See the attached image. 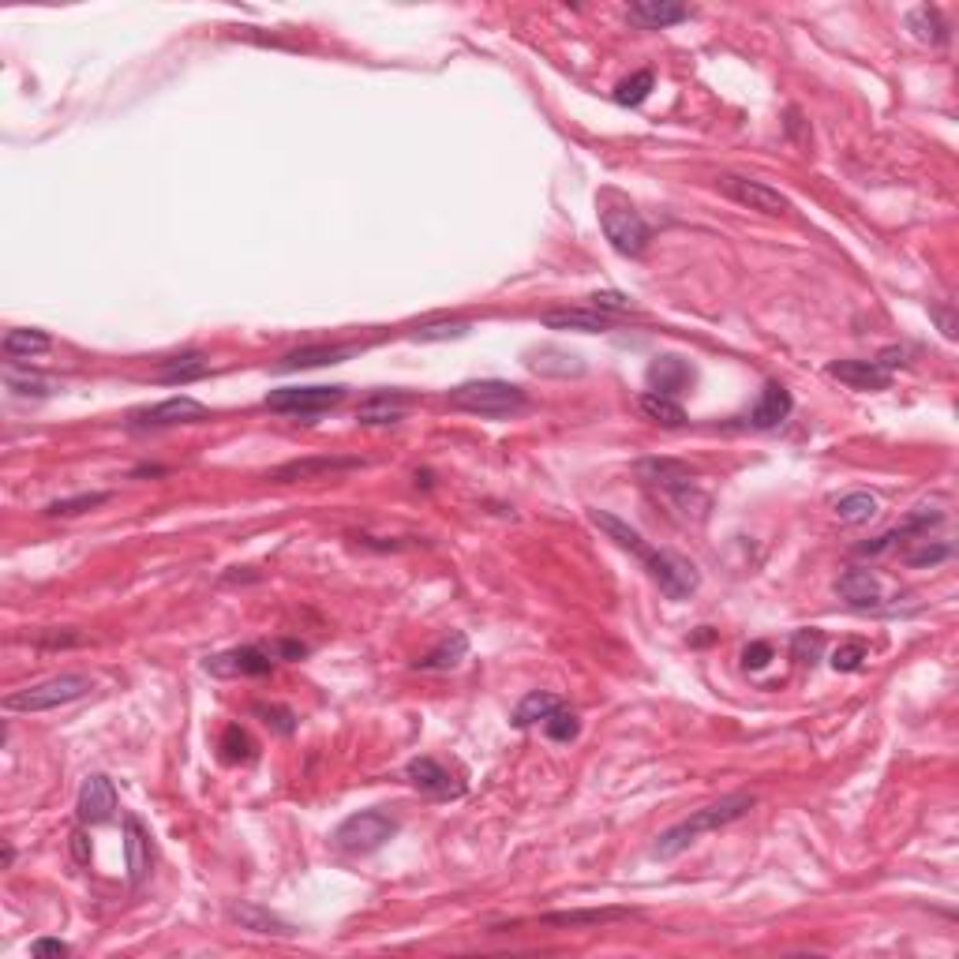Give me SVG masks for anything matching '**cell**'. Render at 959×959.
Returning <instances> with one entry per match:
<instances>
[{
	"instance_id": "27",
	"label": "cell",
	"mask_w": 959,
	"mask_h": 959,
	"mask_svg": "<svg viewBox=\"0 0 959 959\" xmlns=\"http://www.w3.org/2000/svg\"><path fill=\"white\" fill-rule=\"evenodd\" d=\"M465 652H469V637L450 634L443 637L424 660H416V667H420V671H450V667H458L461 660H465Z\"/></svg>"
},
{
	"instance_id": "35",
	"label": "cell",
	"mask_w": 959,
	"mask_h": 959,
	"mask_svg": "<svg viewBox=\"0 0 959 959\" xmlns=\"http://www.w3.org/2000/svg\"><path fill=\"white\" fill-rule=\"evenodd\" d=\"M102 502H109V491H87V495H75V499H57L45 506V514L49 517H75V514H87V510H94V506H102Z\"/></svg>"
},
{
	"instance_id": "48",
	"label": "cell",
	"mask_w": 959,
	"mask_h": 959,
	"mask_svg": "<svg viewBox=\"0 0 959 959\" xmlns=\"http://www.w3.org/2000/svg\"><path fill=\"white\" fill-rule=\"evenodd\" d=\"M266 716H274V723H278V731H293V712H285V709H263Z\"/></svg>"
},
{
	"instance_id": "8",
	"label": "cell",
	"mask_w": 959,
	"mask_h": 959,
	"mask_svg": "<svg viewBox=\"0 0 959 959\" xmlns=\"http://www.w3.org/2000/svg\"><path fill=\"white\" fill-rule=\"evenodd\" d=\"M600 225H604V237L611 240V248L619 251V255L637 259V255H645V248H649L652 233L634 207H604L600 210Z\"/></svg>"
},
{
	"instance_id": "34",
	"label": "cell",
	"mask_w": 959,
	"mask_h": 959,
	"mask_svg": "<svg viewBox=\"0 0 959 959\" xmlns=\"http://www.w3.org/2000/svg\"><path fill=\"white\" fill-rule=\"evenodd\" d=\"M915 544L918 547H911V551L903 555V562H907V566H915V570H922V566H937V562L952 559V544H937V540H930V536H918Z\"/></svg>"
},
{
	"instance_id": "38",
	"label": "cell",
	"mask_w": 959,
	"mask_h": 959,
	"mask_svg": "<svg viewBox=\"0 0 959 959\" xmlns=\"http://www.w3.org/2000/svg\"><path fill=\"white\" fill-rule=\"evenodd\" d=\"M544 735L551 738V742H574L577 735H581V720H577L570 709H555L551 716L544 720Z\"/></svg>"
},
{
	"instance_id": "16",
	"label": "cell",
	"mask_w": 959,
	"mask_h": 959,
	"mask_svg": "<svg viewBox=\"0 0 959 959\" xmlns=\"http://www.w3.org/2000/svg\"><path fill=\"white\" fill-rule=\"evenodd\" d=\"M828 375L847 383L851 390H885L892 383V375L877 360H836V364H828Z\"/></svg>"
},
{
	"instance_id": "25",
	"label": "cell",
	"mask_w": 959,
	"mask_h": 959,
	"mask_svg": "<svg viewBox=\"0 0 959 959\" xmlns=\"http://www.w3.org/2000/svg\"><path fill=\"white\" fill-rule=\"evenodd\" d=\"M210 371V360L203 353H184V356H173V360H165L162 368H158V383H195V379H203Z\"/></svg>"
},
{
	"instance_id": "9",
	"label": "cell",
	"mask_w": 959,
	"mask_h": 959,
	"mask_svg": "<svg viewBox=\"0 0 959 959\" xmlns=\"http://www.w3.org/2000/svg\"><path fill=\"white\" fill-rule=\"evenodd\" d=\"M716 184H720V192L727 195V199H735L738 207L757 210V214H768V218H776V214H787V210H791V199H787L783 192H776V188H768L765 180H750V177H738V173H723Z\"/></svg>"
},
{
	"instance_id": "19",
	"label": "cell",
	"mask_w": 959,
	"mask_h": 959,
	"mask_svg": "<svg viewBox=\"0 0 959 959\" xmlns=\"http://www.w3.org/2000/svg\"><path fill=\"white\" fill-rule=\"evenodd\" d=\"M540 323L547 330H577V334H604L611 319L604 311H592V308H559V311H544Z\"/></svg>"
},
{
	"instance_id": "6",
	"label": "cell",
	"mask_w": 959,
	"mask_h": 959,
	"mask_svg": "<svg viewBox=\"0 0 959 959\" xmlns=\"http://www.w3.org/2000/svg\"><path fill=\"white\" fill-rule=\"evenodd\" d=\"M637 559L645 562L649 577L660 585V592H664L667 600H686V596H694L697 585H701V574L694 570V562L679 559V555H671V551H656V547L641 544L637 547Z\"/></svg>"
},
{
	"instance_id": "29",
	"label": "cell",
	"mask_w": 959,
	"mask_h": 959,
	"mask_svg": "<svg viewBox=\"0 0 959 959\" xmlns=\"http://www.w3.org/2000/svg\"><path fill=\"white\" fill-rule=\"evenodd\" d=\"M907 27H911V34H915L918 42H930V45H945L948 42V23L941 19V12H937V8H930V4H918V8H911V15H907Z\"/></svg>"
},
{
	"instance_id": "10",
	"label": "cell",
	"mask_w": 959,
	"mask_h": 959,
	"mask_svg": "<svg viewBox=\"0 0 959 959\" xmlns=\"http://www.w3.org/2000/svg\"><path fill=\"white\" fill-rule=\"evenodd\" d=\"M274 664H278V660H274L270 645H240V649L210 656L203 667H207V675H214V679H255V675L274 671Z\"/></svg>"
},
{
	"instance_id": "18",
	"label": "cell",
	"mask_w": 959,
	"mask_h": 959,
	"mask_svg": "<svg viewBox=\"0 0 959 959\" xmlns=\"http://www.w3.org/2000/svg\"><path fill=\"white\" fill-rule=\"evenodd\" d=\"M690 383H694V371H690V364H686V360H679V356H656V360L649 364L652 394L675 398V394H682V390H686Z\"/></svg>"
},
{
	"instance_id": "5",
	"label": "cell",
	"mask_w": 959,
	"mask_h": 959,
	"mask_svg": "<svg viewBox=\"0 0 959 959\" xmlns=\"http://www.w3.org/2000/svg\"><path fill=\"white\" fill-rule=\"evenodd\" d=\"M637 476L645 480V484H652V487H660L664 495H671L675 499V506L679 510H694L697 517H705V510H709V499L697 491V480H694V473L682 465V461H641L637 465Z\"/></svg>"
},
{
	"instance_id": "23",
	"label": "cell",
	"mask_w": 959,
	"mask_h": 959,
	"mask_svg": "<svg viewBox=\"0 0 959 959\" xmlns=\"http://www.w3.org/2000/svg\"><path fill=\"white\" fill-rule=\"evenodd\" d=\"M49 334L45 330H34V326H19V330H8L4 334V341H0V349H4V356L8 360H30V356H42L49 353Z\"/></svg>"
},
{
	"instance_id": "42",
	"label": "cell",
	"mask_w": 959,
	"mask_h": 959,
	"mask_svg": "<svg viewBox=\"0 0 959 959\" xmlns=\"http://www.w3.org/2000/svg\"><path fill=\"white\" fill-rule=\"evenodd\" d=\"M592 311H604V315H611V311H630L634 308V300L622 293H592Z\"/></svg>"
},
{
	"instance_id": "4",
	"label": "cell",
	"mask_w": 959,
	"mask_h": 959,
	"mask_svg": "<svg viewBox=\"0 0 959 959\" xmlns=\"http://www.w3.org/2000/svg\"><path fill=\"white\" fill-rule=\"evenodd\" d=\"M90 690H94V682L87 675H53L38 686H27V690H15V694L4 697V712H49L87 697Z\"/></svg>"
},
{
	"instance_id": "21",
	"label": "cell",
	"mask_w": 959,
	"mask_h": 959,
	"mask_svg": "<svg viewBox=\"0 0 959 959\" xmlns=\"http://www.w3.org/2000/svg\"><path fill=\"white\" fill-rule=\"evenodd\" d=\"M630 19L645 30H664L682 23V19H690V8L667 4V0H637V4H630Z\"/></svg>"
},
{
	"instance_id": "1",
	"label": "cell",
	"mask_w": 959,
	"mask_h": 959,
	"mask_svg": "<svg viewBox=\"0 0 959 959\" xmlns=\"http://www.w3.org/2000/svg\"><path fill=\"white\" fill-rule=\"evenodd\" d=\"M757 806V798L746 795V791H735V795H723L720 802H709V806H701V810H694L686 821H679V825H671L660 836V840L652 843V855L656 858H675L682 855L690 843H697L701 836H709V832H720V828L735 825V821H742L746 813Z\"/></svg>"
},
{
	"instance_id": "37",
	"label": "cell",
	"mask_w": 959,
	"mask_h": 959,
	"mask_svg": "<svg viewBox=\"0 0 959 959\" xmlns=\"http://www.w3.org/2000/svg\"><path fill=\"white\" fill-rule=\"evenodd\" d=\"M222 757L229 761V765H240V761H251L255 757V742L248 738V731L244 727H225L222 735Z\"/></svg>"
},
{
	"instance_id": "22",
	"label": "cell",
	"mask_w": 959,
	"mask_h": 959,
	"mask_svg": "<svg viewBox=\"0 0 959 959\" xmlns=\"http://www.w3.org/2000/svg\"><path fill=\"white\" fill-rule=\"evenodd\" d=\"M124 858H128V877L139 885L150 870V836L135 817H124Z\"/></svg>"
},
{
	"instance_id": "24",
	"label": "cell",
	"mask_w": 959,
	"mask_h": 959,
	"mask_svg": "<svg viewBox=\"0 0 959 959\" xmlns=\"http://www.w3.org/2000/svg\"><path fill=\"white\" fill-rule=\"evenodd\" d=\"M401 416H405V401H401L398 394H375V398L364 401V405L356 409V420H360L364 428H379V424H398Z\"/></svg>"
},
{
	"instance_id": "26",
	"label": "cell",
	"mask_w": 959,
	"mask_h": 959,
	"mask_svg": "<svg viewBox=\"0 0 959 959\" xmlns=\"http://www.w3.org/2000/svg\"><path fill=\"white\" fill-rule=\"evenodd\" d=\"M637 409L645 413V420L660 424V428H682L686 424V409H682L675 398H664V394H641L637 398Z\"/></svg>"
},
{
	"instance_id": "15",
	"label": "cell",
	"mask_w": 959,
	"mask_h": 959,
	"mask_svg": "<svg viewBox=\"0 0 959 959\" xmlns=\"http://www.w3.org/2000/svg\"><path fill=\"white\" fill-rule=\"evenodd\" d=\"M836 596H840L847 607H855V611H877V607L885 604V585H881V577L870 574V570H847V574H840V581H836Z\"/></svg>"
},
{
	"instance_id": "30",
	"label": "cell",
	"mask_w": 959,
	"mask_h": 959,
	"mask_svg": "<svg viewBox=\"0 0 959 959\" xmlns=\"http://www.w3.org/2000/svg\"><path fill=\"white\" fill-rule=\"evenodd\" d=\"M877 510H881V502L870 491H851V495L836 499V517L843 525H866V521L877 517Z\"/></svg>"
},
{
	"instance_id": "13",
	"label": "cell",
	"mask_w": 959,
	"mask_h": 959,
	"mask_svg": "<svg viewBox=\"0 0 959 959\" xmlns=\"http://www.w3.org/2000/svg\"><path fill=\"white\" fill-rule=\"evenodd\" d=\"M349 469H364V461L360 458H330V454H326V458L285 461V465H278L266 480H274V484H300V480H323V476H338V473H349Z\"/></svg>"
},
{
	"instance_id": "7",
	"label": "cell",
	"mask_w": 959,
	"mask_h": 959,
	"mask_svg": "<svg viewBox=\"0 0 959 959\" xmlns=\"http://www.w3.org/2000/svg\"><path fill=\"white\" fill-rule=\"evenodd\" d=\"M345 398V386H281L266 394V409L289 416H315L334 409Z\"/></svg>"
},
{
	"instance_id": "39",
	"label": "cell",
	"mask_w": 959,
	"mask_h": 959,
	"mask_svg": "<svg viewBox=\"0 0 959 959\" xmlns=\"http://www.w3.org/2000/svg\"><path fill=\"white\" fill-rule=\"evenodd\" d=\"M821 649H825V634H821V630H798V634L791 637V652H795V660H802V664H813V660L821 656Z\"/></svg>"
},
{
	"instance_id": "2",
	"label": "cell",
	"mask_w": 959,
	"mask_h": 959,
	"mask_svg": "<svg viewBox=\"0 0 959 959\" xmlns=\"http://www.w3.org/2000/svg\"><path fill=\"white\" fill-rule=\"evenodd\" d=\"M450 405L461 409V413H473V416H487V420H502V416H517L529 398L525 390L506 379H473V383H461L454 386L450 394Z\"/></svg>"
},
{
	"instance_id": "17",
	"label": "cell",
	"mask_w": 959,
	"mask_h": 959,
	"mask_svg": "<svg viewBox=\"0 0 959 959\" xmlns=\"http://www.w3.org/2000/svg\"><path fill=\"white\" fill-rule=\"evenodd\" d=\"M791 409H795V401H791V390L783 383H765V390H761V398H757V405H753L750 413V424L753 428H780L783 420L791 416Z\"/></svg>"
},
{
	"instance_id": "44",
	"label": "cell",
	"mask_w": 959,
	"mask_h": 959,
	"mask_svg": "<svg viewBox=\"0 0 959 959\" xmlns=\"http://www.w3.org/2000/svg\"><path fill=\"white\" fill-rule=\"evenodd\" d=\"M768 660H772V645H765V641H753L750 649L742 652V664L753 667V671H757V667H765Z\"/></svg>"
},
{
	"instance_id": "40",
	"label": "cell",
	"mask_w": 959,
	"mask_h": 959,
	"mask_svg": "<svg viewBox=\"0 0 959 959\" xmlns=\"http://www.w3.org/2000/svg\"><path fill=\"white\" fill-rule=\"evenodd\" d=\"M866 660H870V652L862 641H843L840 649L832 652V671H858Z\"/></svg>"
},
{
	"instance_id": "20",
	"label": "cell",
	"mask_w": 959,
	"mask_h": 959,
	"mask_svg": "<svg viewBox=\"0 0 959 959\" xmlns=\"http://www.w3.org/2000/svg\"><path fill=\"white\" fill-rule=\"evenodd\" d=\"M229 918L237 922L240 930L251 933H274V937H293L296 933L285 918H278L274 911L259 907V903H237V907H229Z\"/></svg>"
},
{
	"instance_id": "12",
	"label": "cell",
	"mask_w": 959,
	"mask_h": 959,
	"mask_svg": "<svg viewBox=\"0 0 959 959\" xmlns=\"http://www.w3.org/2000/svg\"><path fill=\"white\" fill-rule=\"evenodd\" d=\"M75 813H79L83 825L113 821V813H117V787H113V780L102 776V772L87 776L83 787H79V798H75Z\"/></svg>"
},
{
	"instance_id": "45",
	"label": "cell",
	"mask_w": 959,
	"mask_h": 959,
	"mask_svg": "<svg viewBox=\"0 0 959 959\" xmlns=\"http://www.w3.org/2000/svg\"><path fill=\"white\" fill-rule=\"evenodd\" d=\"M68 952H72V948L64 945V941H53V937H38V941L30 945V956H38V959L42 956H68Z\"/></svg>"
},
{
	"instance_id": "46",
	"label": "cell",
	"mask_w": 959,
	"mask_h": 959,
	"mask_svg": "<svg viewBox=\"0 0 959 959\" xmlns=\"http://www.w3.org/2000/svg\"><path fill=\"white\" fill-rule=\"evenodd\" d=\"M930 315L937 319V323H941V334H945V338H956V319H952V311H948V308H930Z\"/></svg>"
},
{
	"instance_id": "31",
	"label": "cell",
	"mask_w": 959,
	"mask_h": 959,
	"mask_svg": "<svg viewBox=\"0 0 959 959\" xmlns=\"http://www.w3.org/2000/svg\"><path fill=\"white\" fill-rule=\"evenodd\" d=\"M562 701L555 694H547V690H532L521 705L514 709V723L517 727H532V723H544L551 712L559 709Z\"/></svg>"
},
{
	"instance_id": "32",
	"label": "cell",
	"mask_w": 959,
	"mask_h": 959,
	"mask_svg": "<svg viewBox=\"0 0 959 959\" xmlns=\"http://www.w3.org/2000/svg\"><path fill=\"white\" fill-rule=\"evenodd\" d=\"M4 386H8V394H15V398H49L53 390H57V383H49V379H42V375H23V371L15 368H4Z\"/></svg>"
},
{
	"instance_id": "11",
	"label": "cell",
	"mask_w": 959,
	"mask_h": 959,
	"mask_svg": "<svg viewBox=\"0 0 959 959\" xmlns=\"http://www.w3.org/2000/svg\"><path fill=\"white\" fill-rule=\"evenodd\" d=\"M199 420H207V405L180 394V398L158 401L150 409L132 413V428H177V424H199Z\"/></svg>"
},
{
	"instance_id": "33",
	"label": "cell",
	"mask_w": 959,
	"mask_h": 959,
	"mask_svg": "<svg viewBox=\"0 0 959 959\" xmlns=\"http://www.w3.org/2000/svg\"><path fill=\"white\" fill-rule=\"evenodd\" d=\"M615 918H630V911L611 907V911H562V915H544L547 926H604Z\"/></svg>"
},
{
	"instance_id": "43",
	"label": "cell",
	"mask_w": 959,
	"mask_h": 959,
	"mask_svg": "<svg viewBox=\"0 0 959 959\" xmlns=\"http://www.w3.org/2000/svg\"><path fill=\"white\" fill-rule=\"evenodd\" d=\"M270 652H274V660H304L308 645H300V641H270Z\"/></svg>"
},
{
	"instance_id": "14",
	"label": "cell",
	"mask_w": 959,
	"mask_h": 959,
	"mask_svg": "<svg viewBox=\"0 0 959 959\" xmlns=\"http://www.w3.org/2000/svg\"><path fill=\"white\" fill-rule=\"evenodd\" d=\"M405 776H409V783H413L416 791H424V795L431 798H458L461 791H465V783H461L458 776H450L435 757H416V761H409Z\"/></svg>"
},
{
	"instance_id": "3",
	"label": "cell",
	"mask_w": 959,
	"mask_h": 959,
	"mask_svg": "<svg viewBox=\"0 0 959 959\" xmlns=\"http://www.w3.org/2000/svg\"><path fill=\"white\" fill-rule=\"evenodd\" d=\"M398 817H390L386 810H360L349 813L338 828H334V843L345 855H375L379 847L398 836Z\"/></svg>"
},
{
	"instance_id": "36",
	"label": "cell",
	"mask_w": 959,
	"mask_h": 959,
	"mask_svg": "<svg viewBox=\"0 0 959 959\" xmlns=\"http://www.w3.org/2000/svg\"><path fill=\"white\" fill-rule=\"evenodd\" d=\"M652 87H656V75H652V72H634L630 79H622L619 87H615V102H619V105H641L652 94Z\"/></svg>"
},
{
	"instance_id": "47",
	"label": "cell",
	"mask_w": 959,
	"mask_h": 959,
	"mask_svg": "<svg viewBox=\"0 0 959 959\" xmlns=\"http://www.w3.org/2000/svg\"><path fill=\"white\" fill-rule=\"evenodd\" d=\"M72 855H75V862H90V847H87V836H83V832H75L72 836Z\"/></svg>"
},
{
	"instance_id": "28",
	"label": "cell",
	"mask_w": 959,
	"mask_h": 959,
	"mask_svg": "<svg viewBox=\"0 0 959 959\" xmlns=\"http://www.w3.org/2000/svg\"><path fill=\"white\" fill-rule=\"evenodd\" d=\"M349 349L341 345H311V349H296V353H285L278 360V371H296V368H323V364H338L345 360Z\"/></svg>"
},
{
	"instance_id": "41",
	"label": "cell",
	"mask_w": 959,
	"mask_h": 959,
	"mask_svg": "<svg viewBox=\"0 0 959 959\" xmlns=\"http://www.w3.org/2000/svg\"><path fill=\"white\" fill-rule=\"evenodd\" d=\"M465 334H469L465 323H431L413 330V341H446V338H465Z\"/></svg>"
}]
</instances>
